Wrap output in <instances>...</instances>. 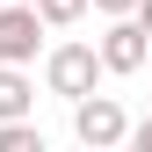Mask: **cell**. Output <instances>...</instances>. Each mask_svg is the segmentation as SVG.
Returning a JSON list of instances; mask_svg holds the SVG:
<instances>
[{
    "mask_svg": "<svg viewBox=\"0 0 152 152\" xmlns=\"http://www.w3.org/2000/svg\"><path fill=\"white\" fill-rule=\"evenodd\" d=\"M102 44H80V36H72V44H51L44 51V87L58 94V102H80V94H94V80H102Z\"/></svg>",
    "mask_w": 152,
    "mask_h": 152,
    "instance_id": "1",
    "label": "cell"
},
{
    "mask_svg": "<svg viewBox=\"0 0 152 152\" xmlns=\"http://www.w3.org/2000/svg\"><path fill=\"white\" fill-rule=\"evenodd\" d=\"M72 138L94 145V152L130 145V116H123V102H116V94H80V102H72Z\"/></svg>",
    "mask_w": 152,
    "mask_h": 152,
    "instance_id": "2",
    "label": "cell"
},
{
    "mask_svg": "<svg viewBox=\"0 0 152 152\" xmlns=\"http://www.w3.org/2000/svg\"><path fill=\"white\" fill-rule=\"evenodd\" d=\"M51 22L36 15V0H7L0 7V65H29L36 51H44Z\"/></svg>",
    "mask_w": 152,
    "mask_h": 152,
    "instance_id": "3",
    "label": "cell"
},
{
    "mask_svg": "<svg viewBox=\"0 0 152 152\" xmlns=\"http://www.w3.org/2000/svg\"><path fill=\"white\" fill-rule=\"evenodd\" d=\"M145 58H152L145 22H138V15H109V29H102V65L116 72V80H130V72H145Z\"/></svg>",
    "mask_w": 152,
    "mask_h": 152,
    "instance_id": "4",
    "label": "cell"
},
{
    "mask_svg": "<svg viewBox=\"0 0 152 152\" xmlns=\"http://www.w3.org/2000/svg\"><path fill=\"white\" fill-rule=\"evenodd\" d=\"M29 109H36L29 72H22V65H0V123H7V116H29Z\"/></svg>",
    "mask_w": 152,
    "mask_h": 152,
    "instance_id": "5",
    "label": "cell"
},
{
    "mask_svg": "<svg viewBox=\"0 0 152 152\" xmlns=\"http://www.w3.org/2000/svg\"><path fill=\"white\" fill-rule=\"evenodd\" d=\"M0 152H44V130H36L29 116H7L0 123Z\"/></svg>",
    "mask_w": 152,
    "mask_h": 152,
    "instance_id": "6",
    "label": "cell"
},
{
    "mask_svg": "<svg viewBox=\"0 0 152 152\" xmlns=\"http://www.w3.org/2000/svg\"><path fill=\"white\" fill-rule=\"evenodd\" d=\"M87 7H94V0H36V15H44L51 29H72V22H80Z\"/></svg>",
    "mask_w": 152,
    "mask_h": 152,
    "instance_id": "7",
    "label": "cell"
},
{
    "mask_svg": "<svg viewBox=\"0 0 152 152\" xmlns=\"http://www.w3.org/2000/svg\"><path fill=\"white\" fill-rule=\"evenodd\" d=\"M130 145H138V152H152V116H145V123H130Z\"/></svg>",
    "mask_w": 152,
    "mask_h": 152,
    "instance_id": "8",
    "label": "cell"
},
{
    "mask_svg": "<svg viewBox=\"0 0 152 152\" xmlns=\"http://www.w3.org/2000/svg\"><path fill=\"white\" fill-rule=\"evenodd\" d=\"M102 15H138V0H94Z\"/></svg>",
    "mask_w": 152,
    "mask_h": 152,
    "instance_id": "9",
    "label": "cell"
},
{
    "mask_svg": "<svg viewBox=\"0 0 152 152\" xmlns=\"http://www.w3.org/2000/svg\"><path fill=\"white\" fill-rule=\"evenodd\" d=\"M138 22H145V36H152V0H138Z\"/></svg>",
    "mask_w": 152,
    "mask_h": 152,
    "instance_id": "10",
    "label": "cell"
}]
</instances>
